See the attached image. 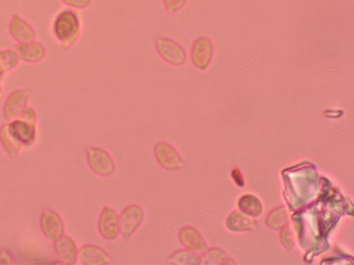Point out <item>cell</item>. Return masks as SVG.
<instances>
[{
  "label": "cell",
  "instance_id": "16",
  "mask_svg": "<svg viewBox=\"0 0 354 265\" xmlns=\"http://www.w3.org/2000/svg\"><path fill=\"white\" fill-rule=\"evenodd\" d=\"M166 262L176 265H198L202 264V256L189 249L180 248L172 252L167 257Z\"/></svg>",
  "mask_w": 354,
  "mask_h": 265
},
{
  "label": "cell",
  "instance_id": "2",
  "mask_svg": "<svg viewBox=\"0 0 354 265\" xmlns=\"http://www.w3.org/2000/svg\"><path fill=\"white\" fill-rule=\"evenodd\" d=\"M155 48L159 57L170 66H181L186 62L185 49L171 38L163 36L156 37Z\"/></svg>",
  "mask_w": 354,
  "mask_h": 265
},
{
  "label": "cell",
  "instance_id": "25",
  "mask_svg": "<svg viewBox=\"0 0 354 265\" xmlns=\"http://www.w3.org/2000/svg\"><path fill=\"white\" fill-rule=\"evenodd\" d=\"M12 264V258L7 250L0 249V265Z\"/></svg>",
  "mask_w": 354,
  "mask_h": 265
},
{
  "label": "cell",
  "instance_id": "6",
  "mask_svg": "<svg viewBox=\"0 0 354 265\" xmlns=\"http://www.w3.org/2000/svg\"><path fill=\"white\" fill-rule=\"evenodd\" d=\"M120 234L124 239H129L145 219L143 208L136 204L124 207L119 215Z\"/></svg>",
  "mask_w": 354,
  "mask_h": 265
},
{
  "label": "cell",
  "instance_id": "19",
  "mask_svg": "<svg viewBox=\"0 0 354 265\" xmlns=\"http://www.w3.org/2000/svg\"><path fill=\"white\" fill-rule=\"evenodd\" d=\"M226 224L234 231L250 230L254 226L253 220L239 212H234L228 217Z\"/></svg>",
  "mask_w": 354,
  "mask_h": 265
},
{
  "label": "cell",
  "instance_id": "14",
  "mask_svg": "<svg viewBox=\"0 0 354 265\" xmlns=\"http://www.w3.org/2000/svg\"><path fill=\"white\" fill-rule=\"evenodd\" d=\"M78 259L83 264L103 265L109 263L111 257L102 247L86 244L78 248Z\"/></svg>",
  "mask_w": 354,
  "mask_h": 265
},
{
  "label": "cell",
  "instance_id": "12",
  "mask_svg": "<svg viewBox=\"0 0 354 265\" xmlns=\"http://www.w3.org/2000/svg\"><path fill=\"white\" fill-rule=\"evenodd\" d=\"M180 244L187 249L203 254L207 249L206 242L200 232L192 226H184L178 232Z\"/></svg>",
  "mask_w": 354,
  "mask_h": 265
},
{
  "label": "cell",
  "instance_id": "3",
  "mask_svg": "<svg viewBox=\"0 0 354 265\" xmlns=\"http://www.w3.org/2000/svg\"><path fill=\"white\" fill-rule=\"evenodd\" d=\"M86 161L90 170L102 177L111 176L115 170V164L110 153L100 147H91L86 151Z\"/></svg>",
  "mask_w": 354,
  "mask_h": 265
},
{
  "label": "cell",
  "instance_id": "10",
  "mask_svg": "<svg viewBox=\"0 0 354 265\" xmlns=\"http://www.w3.org/2000/svg\"><path fill=\"white\" fill-rule=\"evenodd\" d=\"M8 29L10 37L17 43L36 40L37 32L33 26L18 14L12 15Z\"/></svg>",
  "mask_w": 354,
  "mask_h": 265
},
{
  "label": "cell",
  "instance_id": "11",
  "mask_svg": "<svg viewBox=\"0 0 354 265\" xmlns=\"http://www.w3.org/2000/svg\"><path fill=\"white\" fill-rule=\"evenodd\" d=\"M9 128L15 137L24 146L34 143L37 135L36 121L17 117L8 121Z\"/></svg>",
  "mask_w": 354,
  "mask_h": 265
},
{
  "label": "cell",
  "instance_id": "23",
  "mask_svg": "<svg viewBox=\"0 0 354 265\" xmlns=\"http://www.w3.org/2000/svg\"><path fill=\"white\" fill-rule=\"evenodd\" d=\"M63 4L74 9H84L88 7L92 0H59Z\"/></svg>",
  "mask_w": 354,
  "mask_h": 265
},
{
  "label": "cell",
  "instance_id": "26",
  "mask_svg": "<svg viewBox=\"0 0 354 265\" xmlns=\"http://www.w3.org/2000/svg\"><path fill=\"white\" fill-rule=\"evenodd\" d=\"M3 92V86L0 80V98L1 97Z\"/></svg>",
  "mask_w": 354,
  "mask_h": 265
},
{
  "label": "cell",
  "instance_id": "13",
  "mask_svg": "<svg viewBox=\"0 0 354 265\" xmlns=\"http://www.w3.org/2000/svg\"><path fill=\"white\" fill-rule=\"evenodd\" d=\"M13 48L20 61L26 63H37L41 61L46 55L44 46L36 40L17 43Z\"/></svg>",
  "mask_w": 354,
  "mask_h": 265
},
{
  "label": "cell",
  "instance_id": "27",
  "mask_svg": "<svg viewBox=\"0 0 354 265\" xmlns=\"http://www.w3.org/2000/svg\"><path fill=\"white\" fill-rule=\"evenodd\" d=\"M3 75L0 74V80L2 78Z\"/></svg>",
  "mask_w": 354,
  "mask_h": 265
},
{
  "label": "cell",
  "instance_id": "8",
  "mask_svg": "<svg viewBox=\"0 0 354 265\" xmlns=\"http://www.w3.org/2000/svg\"><path fill=\"white\" fill-rule=\"evenodd\" d=\"M97 228L105 240H115L120 234L119 215L113 208L104 206L99 215Z\"/></svg>",
  "mask_w": 354,
  "mask_h": 265
},
{
  "label": "cell",
  "instance_id": "15",
  "mask_svg": "<svg viewBox=\"0 0 354 265\" xmlns=\"http://www.w3.org/2000/svg\"><path fill=\"white\" fill-rule=\"evenodd\" d=\"M55 253L63 263L73 264L78 259V248L74 239L69 235H62L54 241Z\"/></svg>",
  "mask_w": 354,
  "mask_h": 265
},
{
  "label": "cell",
  "instance_id": "5",
  "mask_svg": "<svg viewBox=\"0 0 354 265\" xmlns=\"http://www.w3.org/2000/svg\"><path fill=\"white\" fill-rule=\"evenodd\" d=\"M30 91L28 88H17L11 91L6 97L2 108L4 119L10 121L19 117L28 106L30 97Z\"/></svg>",
  "mask_w": 354,
  "mask_h": 265
},
{
  "label": "cell",
  "instance_id": "17",
  "mask_svg": "<svg viewBox=\"0 0 354 265\" xmlns=\"http://www.w3.org/2000/svg\"><path fill=\"white\" fill-rule=\"evenodd\" d=\"M0 144L11 157H16L22 146V144L10 130L8 122L3 124L0 126Z\"/></svg>",
  "mask_w": 354,
  "mask_h": 265
},
{
  "label": "cell",
  "instance_id": "1",
  "mask_svg": "<svg viewBox=\"0 0 354 265\" xmlns=\"http://www.w3.org/2000/svg\"><path fill=\"white\" fill-rule=\"evenodd\" d=\"M52 33L61 46L70 48L79 40L82 32V23L77 13L71 8L59 12L52 23Z\"/></svg>",
  "mask_w": 354,
  "mask_h": 265
},
{
  "label": "cell",
  "instance_id": "24",
  "mask_svg": "<svg viewBox=\"0 0 354 265\" xmlns=\"http://www.w3.org/2000/svg\"><path fill=\"white\" fill-rule=\"evenodd\" d=\"M19 117H21L28 121H37V114L36 110L33 107L28 105L24 109Z\"/></svg>",
  "mask_w": 354,
  "mask_h": 265
},
{
  "label": "cell",
  "instance_id": "9",
  "mask_svg": "<svg viewBox=\"0 0 354 265\" xmlns=\"http://www.w3.org/2000/svg\"><path fill=\"white\" fill-rule=\"evenodd\" d=\"M42 234L49 240L55 241L64 234V224L61 216L52 209L44 210L39 219Z\"/></svg>",
  "mask_w": 354,
  "mask_h": 265
},
{
  "label": "cell",
  "instance_id": "4",
  "mask_svg": "<svg viewBox=\"0 0 354 265\" xmlns=\"http://www.w3.org/2000/svg\"><path fill=\"white\" fill-rule=\"evenodd\" d=\"M153 152L156 162L166 170L174 171L185 166V162L180 153L167 141L157 142L153 146Z\"/></svg>",
  "mask_w": 354,
  "mask_h": 265
},
{
  "label": "cell",
  "instance_id": "20",
  "mask_svg": "<svg viewBox=\"0 0 354 265\" xmlns=\"http://www.w3.org/2000/svg\"><path fill=\"white\" fill-rule=\"evenodd\" d=\"M239 206L245 214L252 217L259 216L262 211L260 201L252 195L242 196L239 201Z\"/></svg>",
  "mask_w": 354,
  "mask_h": 265
},
{
  "label": "cell",
  "instance_id": "7",
  "mask_svg": "<svg viewBox=\"0 0 354 265\" xmlns=\"http://www.w3.org/2000/svg\"><path fill=\"white\" fill-rule=\"evenodd\" d=\"M214 55V46L206 36L198 37L192 44L190 60L192 65L200 70H205L210 64Z\"/></svg>",
  "mask_w": 354,
  "mask_h": 265
},
{
  "label": "cell",
  "instance_id": "21",
  "mask_svg": "<svg viewBox=\"0 0 354 265\" xmlns=\"http://www.w3.org/2000/svg\"><path fill=\"white\" fill-rule=\"evenodd\" d=\"M226 259V255L223 251L216 248H211L203 253L202 263L205 264H223L224 260H227Z\"/></svg>",
  "mask_w": 354,
  "mask_h": 265
},
{
  "label": "cell",
  "instance_id": "22",
  "mask_svg": "<svg viewBox=\"0 0 354 265\" xmlns=\"http://www.w3.org/2000/svg\"><path fill=\"white\" fill-rule=\"evenodd\" d=\"M187 0H162L165 10L169 13L180 10L186 4Z\"/></svg>",
  "mask_w": 354,
  "mask_h": 265
},
{
  "label": "cell",
  "instance_id": "18",
  "mask_svg": "<svg viewBox=\"0 0 354 265\" xmlns=\"http://www.w3.org/2000/svg\"><path fill=\"white\" fill-rule=\"evenodd\" d=\"M20 59L14 48L0 50V74L3 76L15 69L20 63Z\"/></svg>",
  "mask_w": 354,
  "mask_h": 265
}]
</instances>
